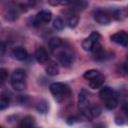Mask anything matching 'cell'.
Returning a JSON list of instances; mask_svg holds the SVG:
<instances>
[{
	"mask_svg": "<svg viewBox=\"0 0 128 128\" xmlns=\"http://www.w3.org/2000/svg\"><path fill=\"white\" fill-rule=\"evenodd\" d=\"M50 91H51L52 95L54 96V98L58 102H61L70 93V90H69L68 86L65 85L64 83H60V82L52 83L50 85Z\"/></svg>",
	"mask_w": 128,
	"mask_h": 128,
	"instance_id": "1",
	"label": "cell"
},
{
	"mask_svg": "<svg viewBox=\"0 0 128 128\" xmlns=\"http://www.w3.org/2000/svg\"><path fill=\"white\" fill-rule=\"evenodd\" d=\"M99 38H100V34H99L98 32H96V31L92 32V33L90 34V36H89L88 38H86V39L82 42V47H83V49L86 50V51H92L94 45H95L96 43H98Z\"/></svg>",
	"mask_w": 128,
	"mask_h": 128,
	"instance_id": "2",
	"label": "cell"
},
{
	"mask_svg": "<svg viewBox=\"0 0 128 128\" xmlns=\"http://www.w3.org/2000/svg\"><path fill=\"white\" fill-rule=\"evenodd\" d=\"M111 41L121 46L126 47L128 45V35L125 31H119L111 36Z\"/></svg>",
	"mask_w": 128,
	"mask_h": 128,
	"instance_id": "3",
	"label": "cell"
},
{
	"mask_svg": "<svg viewBox=\"0 0 128 128\" xmlns=\"http://www.w3.org/2000/svg\"><path fill=\"white\" fill-rule=\"evenodd\" d=\"M52 18V14L50 11L47 10H42L37 13L36 18H35V23L36 24H46L49 23Z\"/></svg>",
	"mask_w": 128,
	"mask_h": 128,
	"instance_id": "4",
	"label": "cell"
},
{
	"mask_svg": "<svg viewBox=\"0 0 128 128\" xmlns=\"http://www.w3.org/2000/svg\"><path fill=\"white\" fill-rule=\"evenodd\" d=\"M94 18H95V20H96L99 24H102V25L108 24V23L111 21L110 15H109L106 11H103V10H98V11H96L95 14H94Z\"/></svg>",
	"mask_w": 128,
	"mask_h": 128,
	"instance_id": "5",
	"label": "cell"
},
{
	"mask_svg": "<svg viewBox=\"0 0 128 128\" xmlns=\"http://www.w3.org/2000/svg\"><path fill=\"white\" fill-rule=\"evenodd\" d=\"M35 58H36V60H37L38 63L44 64V63H46L49 60V55H48V53H47V51H46L45 48L39 47L36 50V52H35Z\"/></svg>",
	"mask_w": 128,
	"mask_h": 128,
	"instance_id": "6",
	"label": "cell"
},
{
	"mask_svg": "<svg viewBox=\"0 0 128 128\" xmlns=\"http://www.w3.org/2000/svg\"><path fill=\"white\" fill-rule=\"evenodd\" d=\"M4 17L9 20V21H14L18 18V15H19V10L18 8L16 7H8L5 9L4 11Z\"/></svg>",
	"mask_w": 128,
	"mask_h": 128,
	"instance_id": "7",
	"label": "cell"
},
{
	"mask_svg": "<svg viewBox=\"0 0 128 128\" xmlns=\"http://www.w3.org/2000/svg\"><path fill=\"white\" fill-rule=\"evenodd\" d=\"M12 56L17 60H25L27 58V51L23 47H16L12 51Z\"/></svg>",
	"mask_w": 128,
	"mask_h": 128,
	"instance_id": "8",
	"label": "cell"
},
{
	"mask_svg": "<svg viewBox=\"0 0 128 128\" xmlns=\"http://www.w3.org/2000/svg\"><path fill=\"white\" fill-rule=\"evenodd\" d=\"M12 81H26V72L23 69H16L11 75Z\"/></svg>",
	"mask_w": 128,
	"mask_h": 128,
	"instance_id": "9",
	"label": "cell"
},
{
	"mask_svg": "<svg viewBox=\"0 0 128 128\" xmlns=\"http://www.w3.org/2000/svg\"><path fill=\"white\" fill-rule=\"evenodd\" d=\"M59 62L64 66V67H69L72 63V56L68 54L67 52H61L59 54Z\"/></svg>",
	"mask_w": 128,
	"mask_h": 128,
	"instance_id": "10",
	"label": "cell"
},
{
	"mask_svg": "<svg viewBox=\"0 0 128 128\" xmlns=\"http://www.w3.org/2000/svg\"><path fill=\"white\" fill-rule=\"evenodd\" d=\"M99 96H100V98H101L102 100L107 101L108 99H110L111 97L114 96V91H113L110 87L106 86V87H103V88L100 90V92H99Z\"/></svg>",
	"mask_w": 128,
	"mask_h": 128,
	"instance_id": "11",
	"label": "cell"
},
{
	"mask_svg": "<svg viewBox=\"0 0 128 128\" xmlns=\"http://www.w3.org/2000/svg\"><path fill=\"white\" fill-rule=\"evenodd\" d=\"M35 119L31 116H26L21 120L20 128H35Z\"/></svg>",
	"mask_w": 128,
	"mask_h": 128,
	"instance_id": "12",
	"label": "cell"
},
{
	"mask_svg": "<svg viewBox=\"0 0 128 128\" xmlns=\"http://www.w3.org/2000/svg\"><path fill=\"white\" fill-rule=\"evenodd\" d=\"M88 96L85 92V90H82L81 93L79 94V98H78V103H79V107L80 109L84 110L88 107Z\"/></svg>",
	"mask_w": 128,
	"mask_h": 128,
	"instance_id": "13",
	"label": "cell"
},
{
	"mask_svg": "<svg viewBox=\"0 0 128 128\" xmlns=\"http://www.w3.org/2000/svg\"><path fill=\"white\" fill-rule=\"evenodd\" d=\"M46 73L49 76H55V75H57L59 73V67H58V65L55 62H53V61L49 62L48 65L46 66Z\"/></svg>",
	"mask_w": 128,
	"mask_h": 128,
	"instance_id": "14",
	"label": "cell"
},
{
	"mask_svg": "<svg viewBox=\"0 0 128 128\" xmlns=\"http://www.w3.org/2000/svg\"><path fill=\"white\" fill-rule=\"evenodd\" d=\"M103 83H104V76L100 74L98 77H96V78H94V79L89 81V86L92 89H97V88L101 87Z\"/></svg>",
	"mask_w": 128,
	"mask_h": 128,
	"instance_id": "15",
	"label": "cell"
},
{
	"mask_svg": "<svg viewBox=\"0 0 128 128\" xmlns=\"http://www.w3.org/2000/svg\"><path fill=\"white\" fill-rule=\"evenodd\" d=\"M117 105H118V100H117V97L115 95L113 97H111L110 99H108L107 101H105V106L109 110L115 109L117 107Z\"/></svg>",
	"mask_w": 128,
	"mask_h": 128,
	"instance_id": "16",
	"label": "cell"
},
{
	"mask_svg": "<svg viewBox=\"0 0 128 128\" xmlns=\"http://www.w3.org/2000/svg\"><path fill=\"white\" fill-rule=\"evenodd\" d=\"M100 74H101V73H100L98 70L91 69V70H88V71H86V72L84 73V78L90 81V80H92V79H94V78L98 77Z\"/></svg>",
	"mask_w": 128,
	"mask_h": 128,
	"instance_id": "17",
	"label": "cell"
},
{
	"mask_svg": "<svg viewBox=\"0 0 128 128\" xmlns=\"http://www.w3.org/2000/svg\"><path fill=\"white\" fill-rule=\"evenodd\" d=\"M11 85L16 91H23L26 88V81H12Z\"/></svg>",
	"mask_w": 128,
	"mask_h": 128,
	"instance_id": "18",
	"label": "cell"
},
{
	"mask_svg": "<svg viewBox=\"0 0 128 128\" xmlns=\"http://www.w3.org/2000/svg\"><path fill=\"white\" fill-rule=\"evenodd\" d=\"M62 45V40L58 37H53L49 40V46L51 49H57Z\"/></svg>",
	"mask_w": 128,
	"mask_h": 128,
	"instance_id": "19",
	"label": "cell"
},
{
	"mask_svg": "<svg viewBox=\"0 0 128 128\" xmlns=\"http://www.w3.org/2000/svg\"><path fill=\"white\" fill-rule=\"evenodd\" d=\"M69 5H71L73 7L72 10H83L87 6V3L82 2V1H80V2H70Z\"/></svg>",
	"mask_w": 128,
	"mask_h": 128,
	"instance_id": "20",
	"label": "cell"
},
{
	"mask_svg": "<svg viewBox=\"0 0 128 128\" xmlns=\"http://www.w3.org/2000/svg\"><path fill=\"white\" fill-rule=\"evenodd\" d=\"M101 112H102V109H101V107L98 106V105H93V106L89 109V113H90L91 116H93V117H98V116L101 114Z\"/></svg>",
	"mask_w": 128,
	"mask_h": 128,
	"instance_id": "21",
	"label": "cell"
},
{
	"mask_svg": "<svg viewBox=\"0 0 128 128\" xmlns=\"http://www.w3.org/2000/svg\"><path fill=\"white\" fill-rule=\"evenodd\" d=\"M36 109H37V111H38L39 113H45V112H47V110H48V105H47V103H46L45 101H41V102H39V103L37 104Z\"/></svg>",
	"mask_w": 128,
	"mask_h": 128,
	"instance_id": "22",
	"label": "cell"
},
{
	"mask_svg": "<svg viewBox=\"0 0 128 128\" xmlns=\"http://www.w3.org/2000/svg\"><path fill=\"white\" fill-rule=\"evenodd\" d=\"M53 27L56 29V30H62L64 28V21L61 19V18H56L54 21H53Z\"/></svg>",
	"mask_w": 128,
	"mask_h": 128,
	"instance_id": "23",
	"label": "cell"
},
{
	"mask_svg": "<svg viewBox=\"0 0 128 128\" xmlns=\"http://www.w3.org/2000/svg\"><path fill=\"white\" fill-rule=\"evenodd\" d=\"M78 24V17L76 15H70V17L68 18V26L71 28H74L76 25Z\"/></svg>",
	"mask_w": 128,
	"mask_h": 128,
	"instance_id": "24",
	"label": "cell"
},
{
	"mask_svg": "<svg viewBox=\"0 0 128 128\" xmlns=\"http://www.w3.org/2000/svg\"><path fill=\"white\" fill-rule=\"evenodd\" d=\"M9 105V99L5 96L0 97V110H3L5 108H7Z\"/></svg>",
	"mask_w": 128,
	"mask_h": 128,
	"instance_id": "25",
	"label": "cell"
},
{
	"mask_svg": "<svg viewBox=\"0 0 128 128\" xmlns=\"http://www.w3.org/2000/svg\"><path fill=\"white\" fill-rule=\"evenodd\" d=\"M7 76H8V72H7V70L4 69V68H0V86L5 82Z\"/></svg>",
	"mask_w": 128,
	"mask_h": 128,
	"instance_id": "26",
	"label": "cell"
},
{
	"mask_svg": "<svg viewBox=\"0 0 128 128\" xmlns=\"http://www.w3.org/2000/svg\"><path fill=\"white\" fill-rule=\"evenodd\" d=\"M6 51V45L3 42H0V55H3Z\"/></svg>",
	"mask_w": 128,
	"mask_h": 128,
	"instance_id": "27",
	"label": "cell"
},
{
	"mask_svg": "<svg viewBox=\"0 0 128 128\" xmlns=\"http://www.w3.org/2000/svg\"><path fill=\"white\" fill-rule=\"evenodd\" d=\"M94 128H106V127H105V125H104V124H97Z\"/></svg>",
	"mask_w": 128,
	"mask_h": 128,
	"instance_id": "28",
	"label": "cell"
},
{
	"mask_svg": "<svg viewBox=\"0 0 128 128\" xmlns=\"http://www.w3.org/2000/svg\"><path fill=\"white\" fill-rule=\"evenodd\" d=\"M0 128H2V127H1V126H0Z\"/></svg>",
	"mask_w": 128,
	"mask_h": 128,
	"instance_id": "29",
	"label": "cell"
}]
</instances>
